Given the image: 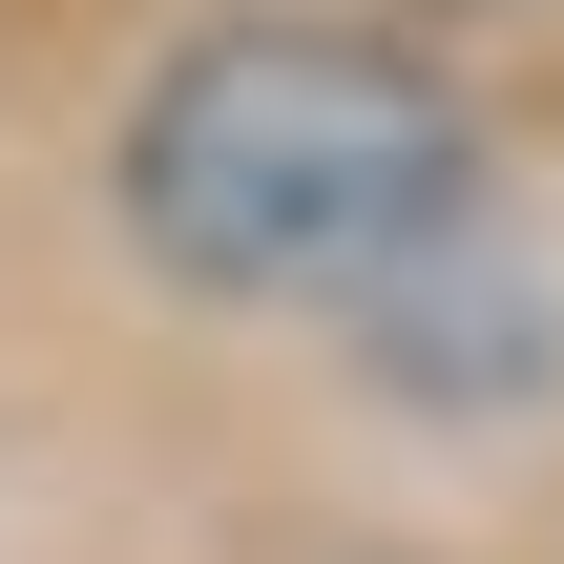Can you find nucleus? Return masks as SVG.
I'll return each mask as SVG.
<instances>
[{"label":"nucleus","instance_id":"7ed1b4c3","mask_svg":"<svg viewBox=\"0 0 564 564\" xmlns=\"http://www.w3.org/2000/svg\"><path fill=\"white\" fill-rule=\"evenodd\" d=\"M440 21H502V0H440Z\"/></svg>","mask_w":564,"mask_h":564},{"label":"nucleus","instance_id":"f257e3e1","mask_svg":"<svg viewBox=\"0 0 564 564\" xmlns=\"http://www.w3.org/2000/svg\"><path fill=\"white\" fill-rule=\"evenodd\" d=\"M481 105L377 21H209L126 84L105 209L209 314H356L440 230H481Z\"/></svg>","mask_w":564,"mask_h":564},{"label":"nucleus","instance_id":"f03ea898","mask_svg":"<svg viewBox=\"0 0 564 564\" xmlns=\"http://www.w3.org/2000/svg\"><path fill=\"white\" fill-rule=\"evenodd\" d=\"M356 377H377L398 419H523L564 377V314H544V272H502L481 230H440L419 272L356 293Z\"/></svg>","mask_w":564,"mask_h":564}]
</instances>
